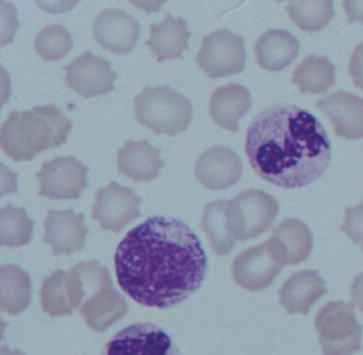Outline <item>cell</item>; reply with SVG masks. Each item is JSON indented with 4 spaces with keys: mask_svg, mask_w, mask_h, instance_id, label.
I'll return each instance as SVG.
<instances>
[{
    "mask_svg": "<svg viewBox=\"0 0 363 355\" xmlns=\"http://www.w3.org/2000/svg\"><path fill=\"white\" fill-rule=\"evenodd\" d=\"M121 288L139 304L169 308L201 286L208 259L199 236L176 218L155 216L133 227L114 255Z\"/></svg>",
    "mask_w": 363,
    "mask_h": 355,
    "instance_id": "cell-1",
    "label": "cell"
},
{
    "mask_svg": "<svg viewBox=\"0 0 363 355\" xmlns=\"http://www.w3.org/2000/svg\"><path fill=\"white\" fill-rule=\"evenodd\" d=\"M245 151L263 180L286 189L311 184L331 159L322 123L293 104H274L257 115L246 133Z\"/></svg>",
    "mask_w": 363,
    "mask_h": 355,
    "instance_id": "cell-2",
    "label": "cell"
},
{
    "mask_svg": "<svg viewBox=\"0 0 363 355\" xmlns=\"http://www.w3.org/2000/svg\"><path fill=\"white\" fill-rule=\"evenodd\" d=\"M73 123L54 104L10 113L0 131L1 148L13 161H31L67 142Z\"/></svg>",
    "mask_w": 363,
    "mask_h": 355,
    "instance_id": "cell-3",
    "label": "cell"
},
{
    "mask_svg": "<svg viewBox=\"0 0 363 355\" xmlns=\"http://www.w3.org/2000/svg\"><path fill=\"white\" fill-rule=\"evenodd\" d=\"M135 111L141 125L171 136L186 131L192 119L190 100L169 85L145 87L135 99Z\"/></svg>",
    "mask_w": 363,
    "mask_h": 355,
    "instance_id": "cell-4",
    "label": "cell"
},
{
    "mask_svg": "<svg viewBox=\"0 0 363 355\" xmlns=\"http://www.w3.org/2000/svg\"><path fill=\"white\" fill-rule=\"evenodd\" d=\"M278 210L275 198L260 189H247L228 200L226 217L229 233L239 242L258 237L273 227Z\"/></svg>",
    "mask_w": 363,
    "mask_h": 355,
    "instance_id": "cell-5",
    "label": "cell"
},
{
    "mask_svg": "<svg viewBox=\"0 0 363 355\" xmlns=\"http://www.w3.org/2000/svg\"><path fill=\"white\" fill-rule=\"evenodd\" d=\"M315 329L324 355H354L361 350L362 327L352 304L333 301L315 317Z\"/></svg>",
    "mask_w": 363,
    "mask_h": 355,
    "instance_id": "cell-6",
    "label": "cell"
},
{
    "mask_svg": "<svg viewBox=\"0 0 363 355\" xmlns=\"http://www.w3.org/2000/svg\"><path fill=\"white\" fill-rule=\"evenodd\" d=\"M245 42L228 30L205 36L196 57L197 64L212 79L239 74L245 68Z\"/></svg>",
    "mask_w": 363,
    "mask_h": 355,
    "instance_id": "cell-7",
    "label": "cell"
},
{
    "mask_svg": "<svg viewBox=\"0 0 363 355\" xmlns=\"http://www.w3.org/2000/svg\"><path fill=\"white\" fill-rule=\"evenodd\" d=\"M271 238L240 253L233 263V278L242 288L250 291H263L275 280L284 267Z\"/></svg>",
    "mask_w": 363,
    "mask_h": 355,
    "instance_id": "cell-8",
    "label": "cell"
},
{
    "mask_svg": "<svg viewBox=\"0 0 363 355\" xmlns=\"http://www.w3.org/2000/svg\"><path fill=\"white\" fill-rule=\"evenodd\" d=\"M89 168L74 157H56L43 164L35 176L39 195L52 200L79 199L88 185Z\"/></svg>",
    "mask_w": 363,
    "mask_h": 355,
    "instance_id": "cell-9",
    "label": "cell"
},
{
    "mask_svg": "<svg viewBox=\"0 0 363 355\" xmlns=\"http://www.w3.org/2000/svg\"><path fill=\"white\" fill-rule=\"evenodd\" d=\"M104 355H179L171 336L152 323H135L116 333Z\"/></svg>",
    "mask_w": 363,
    "mask_h": 355,
    "instance_id": "cell-10",
    "label": "cell"
},
{
    "mask_svg": "<svg viewBox=\"0 0 363 355\" xmlns=\"http://www.w3.org/2000/svg\"><path fill=\"white\" fill-rule=\"evenodd\" d=\"M140 204L141 198L133 189L111 182L97 191L92 218L104 231L118 233L125 225L141 216Z\"/></svg>",
    "mask_w": 363,
    "mask_h": 355,
    "instance_id": "cell-11",
    "label": "cell"
},
{
    "mask_svg": "<svg viewBox=\"0 0 363 355\" xmlns=\"http://www.w3.org/2000/svg\"><path fill=\"white\" fill-rule=\"evenodd\" d=\"M63 70L65 82L78 95L88 98L103 96L114 89V80L118 74L112 69L111 63L90 51L76 57Z\"/></svg>",
    "mask_w": 363,
    "mask_h": 355,
    "instance_id": "cell-12",
    "label": "cell"
},
{
    "mask_svg": "<svg viewBox=\"0 0 363 355\" xmlns=\"http://www.w3.org/2000/svg\"><path fill=\"white\" fill-rule=\"evenodd\" d=\"M141 27L135 17L122 10L103 11L93 23V36L106 50L126 55L135 48Z\"/></svg>",
    "mask_w": 363,
    "mask_h": 355,
    "instance_id": "cell-13",
    "label": "cell"
},
{
    "mask_svg": "<svg viewBox=\"0 0 363 355\" xmlns=\"http://www.w3.org/2000/svg\"><path fill=\"white\" fill-rule=\"evenodd\" d=\"M242 163L233 149L213 146L201 153L195 165L197 180L213 191L229 188L242 176Z\"/></svg>",
    "mask_w": 363,
    "mask_h": 355,
    "instance_id": "cell-14",
    "label": "cell"
},
{
    "mask_svg": "<svg viewBox=\"0 0 363 355\" xmlns=\"http://www.w3.org/2000/svg\"><path fill=\"white\" fill-rule=\"evenodd\" d=\"M43 242L50 244L54 255H69L84 249L89 229L84 214L69 210H50L44 223Z\"/></svg>",
    "mask_w": 363,
    "mask_h": 355,
    "instance_id": "cell-15",
    "label": "cell"
},
{
    "mask_svg": "<svg viewBox=\"0 0 363 355\" xmlns=\"http://www.w3.org/2000/svg\"><path fill=\"white\" fill-rule=\"evenodd\" d=\"M315 108L330 119L335 133L347 140L363 138V99L339 91L316 102Z\"/></svg>",
    "mask_w": 363,
    "mask_h": 355,
    "instance_id": "cell-16",
    "label": "cell"
},
{
    "mask_svg": "<svg viewBox=\"0 0 363 355\" xmlns=\"http://www.w3.org/2000/svg\"><path fill=\"white\" fill-rule=\"evenodd\" d=\"M327 293L324 278L316 270L293 274L280 288L279 303L288 314L307 315L312 304Z\"/></svg>",
    "mask_w": 363,
    "mask_h": 355,
    "instance_id": "cell-17",
    "label": "cell"
},
{
    "mask_svg": "<svg viewBox=\"0 0 363 355\" xmlns=\"http://www.w3.org/2000/svg\"><path fill=\"white\" fill-rule=\"evenodd\" d=\"M160 154L147 140H128L118 152V171L135 182L154 180L164 165Z\"/></svg>",
    "mask_w": 363,
    "mask_h": 355,
    "instance_id": "cell-18",
    "label": "cell"
},
{
    "mask_svg": "<svg viewBox=\"0 0 363 355\" xmlns=\"http://www.w3.org/2000/svg\"><path fill=\"white\" fill-rule=\"evenodd\" d=\"M128 310L126 300L111 284L92 293L80 308V314L91 329L103 333L124 318Z\"/></svg>",
    "mask_w": 363,
    "mask_h": 355,
    "instance_id": "cell-19",
    "label": "cell"
},
{
    "mask_svg": "<svg viewBox=\"0 0 363 355\" xmlns=\"http://www.w3.org/2000/svg\"><path fill=\"white\" fill-rule=\"evenodd\" d=\"M252 108L250 91L243 85H223L213 91L209 111L212 119L223 129L239 131V119Z\"/></svg>",
    "mask_w": 363,
    "mask_h": 355,
    "instance_id": "cell-20",
    "label": "cell"
},
{
    "mask_svg": "<svg viewBox=\"0 0 363 355\" xmlns=\"http://www.w3.org/2000/svg\"><path fill=\"white\" fill-rule=\"evenodd\" d=\"M298 52L299 40L286 30H267L255 46L257 62L269 72L284 70L296 59Z\"/></svg>",
    "mask_w": 363,
    "mask_h": 355,
    "instance_id": "cell-21",
    "label": "cell"
},
{
    "mask_svg": "<svg viewBox=\"0 0 363 355\" xmlns=\"http://www.w3.org/2000/svg\"><path fill=\"white\" fill-rule=\"evenodd\" d=\"M191 35L182 17L167 14L160 23L150 27V36L146 46L156 55L158 62L182 57L184 51L189 49L188 40Z\"/></svg>",
    "mask_w": 363,
    "mask_h": 355,
    "instance_id": "cell-22",
    "label": "cell"
},
{
    "mask_svg": "<svg viewBox=\"0 0 363 355\" xmlns=\"http://www.w3.org/2000/svg\"><path fill=\"white\" fill-rule=\"evenodd\" d=\"M271 240L286 266L305 261L313 248L311 231L299 219L282 221L274 231Z\"/></svg>",
    "mask_w": 363,
    "mask_h": 355,
    "instance_id": "cell-23",
    "label": "cell"
},
{
    "mask_svg": "<svg viewBox=\"0 0 363 355\" xmlns=\"http://www.w3.org/2000/svg\"><path fill=\"white\" fill-rule=\"evenodd\" d=\"M31 301L30 276L16 265L0 269V308L9 315L21 314Z\"/></svg>",
    "mask_w": 363,
    "mask_h": 355,
    "instance_id": "cell-24",
    "label": "cell"
},
{
    "mask_svg": "<svg viewBox=\"0 0 363 355\" xmlns=\"http://www.w3.org/2000/svg\"><path fill=\"white\" fill-rule=\"evenodd\" d=\"M335 68L326 57H310L297 64L293 72L292 83L301 93H325L335 85Z\"/></svg>",
    "mask_w": 363,
    "mask_h": 355,
    "instance_id": "cell-25",
    "label": "cell"
},
{
    "mask_svg": "<svg viewBox=\"0 0 363 355\" xmlns=\"http://www.w3.org/2000/svg\"><path fill=\"white\" fill-rule=\"evenodd\" d=\"M227 204L228 200L210 202L206 206L201 219V227L218 255H226L235 247V238L227 227Z\"/></svg>",
    "mask_w": 363,
    "mask_h": 355,
    "instance_id": "cell-26",
    "label": "cell"
},
{
    "mask_svg": "<svg viewBox=\"0 0 363 355\" xmlns=\"http://www.w3.org/2000/svg\"><path fill=\"white\" fill-rule=\"evenodd\" d=\"M33 220L24 208L7 204L0 210V244L9 248L25 246L33 238Z\"/></svg>",
    "mask_w": 363,
    "mask_h": 355,
    "instance_id": "cell-27",
    "label": "cell"
},
{
    "mask_svg": "<svg viewBox=\"0 0 363 355\" xmlns=\"http://www.w3.org/2000/svg\"><path fill=\"white\" fill-rule=\"evenodd\" d=\"M290 18L299 29L307 32H315L328 25L335 15L333 2L290 1L286 6Z\"/></svg>",
    "mask_w": 363,
    "mask_h": 355,
    "instance_id": "cell-28",
    "label": "cell"
},
{
    "mask_svg": "<svg viewBox=\"0 0 363 355\" xmlns=\"http://www.w3.org/2000/svg\"><path fill=\"white\" fill-rule=\"evenodd\" d=\"M67 278V272L58 269L44 281L40 293L42 310L50 316H67L73 312Z\"/></svg>",
    "mask_w": 363,
    "mask_h": 355,
    "instance_id": "cell-29",
    "label": "cell"
},
{
    "mask_svg": "<svg viewBox=\"0 0 363 355\" xmlns=\"http://www.w3.org/2000/svg\"><path fill=\"white\" fill-rule=\"evenodd\" d=\"M35 47L45 61H58L71 51L73 38L65 26L56 23L48 26L39 32Z\"/></svg>",
    "mask_w": 363,
    "mask_h": 355,
    "instance_id": "cell-30",
    "label": "cell"
},
{
    "mask_svg": "<svg viewBox=\"0 0 363 355\" xmlns=\"http://www.w3.org/2000/svg\"><path fill=\"white\" fill-rule=\"evenodd\" d=\"M340 230L345 232L354 244H360L363 250V204L345 210V220Z\"/></svg>",
    "mask_w": 363,
    "mask_h": 355,
    "instance_id": "cell-31",
    "label": "cell"
},
{
    "mask_svg": "<svg viewBox=\"0 0 363 355\" xmlns=\"http://www.w3.org/2000/svg\"><path fill=\"white\" fill-rule=\"evenodd\" d=\"M348 70L354 85L363 91V43L352 51Z\"/></svg>",
    "mask_w": 363,
    "mask_h": 355,
    "instance_id": "cell-32",
    "label": "cell"
},
{
    "mask_svg": "<svg viewBox=\"0 0 363 355\" xmlns=\"http://www.w3.org/2000/svg\"><path fill=\"white\" fill-rule=\"evenodd\" d=\"M350 304L363 312V274L356 276L350 286Z\"/></svg>",
    "mask_w": 363,
    "mask_h": 355,
    "instance_id": "cell-33",
    "label": "cell"
},
{
    "mask_svg": "<svg viewBox=\"0 0 363 355\" xmlns=\"http://www.w3.org/2000/svg\"><path fill=\"white\" fill-rule=\"evenodd\" d=\"M342 4L347 14L348 23L360 21L363 23V1H343Z\"/></svg>",
    "mask_w": 363,
    "mask_h": 355,
    "instance_id": "cell-34",
    "label": "cell"
},
{
    "mask_svg": "<svg viewBox=\"0 0 363 355\" xmlns=\"http://www.w3.org/2000/svg\"><path fill=\"white\" fill-rule=\"evenodd\" d=\"M0 355H25L24 353L21 352L20 350H11L7 346H1L0 350Z\"/></svg>",
    "mask_w": 363,
    "mask_h": 355,
    "instance_id": "cell-35",
    "label": "cell"
}]
</instances>
